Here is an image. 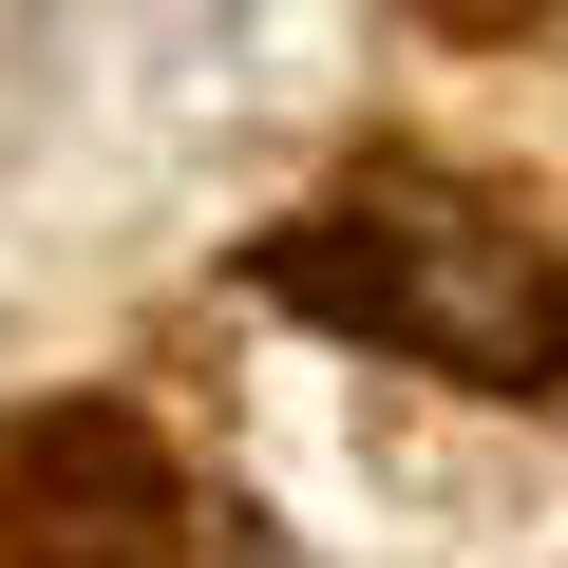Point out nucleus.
Wrapping results in <instances>:
<instances>
[{"instance_id": "nucleus-3", "label": "nucleus", "mask_w": 568, "mask_h": 568, "mask_svg": "<svg viewBox=\"0 0 568 568\" xmlns=\"http://www.w3.org/2000/svg\"><path fill=\"white\" fill-rule=\"evenodd\" d=\"M436 39H511V20H549V0H417Z\"/></svg>"}, {"instance_id": "nucleus-2", "label": "nucleus", "mask_w": 568, "mask_h": 568, "mask_svg": "<svg viewBox=\"0 0 568 568\" xmlns=\"http://www.w3.org/2000/svg\"><path fill=\"white\" fill-rule=\"evenodd\" d=\"M0 568H190V474L133 398H39L0 436Z\"/></svg>"}, {"instance_id": "nucleus-1", "label": "nucleus", "mask_w": 568, "mask_h": 568, "mask_svg": "<svg viewBox=\"0 0 568 568\" xmlns=\"http://www.w3.org/2000/svg\"><path fill=\"white\" fill-rule=\"evenodd\" d=\"M265 304H304L342 342H398V361H436L474 398L568 379V265L455 171H379V190H342L304 227H265Z\"/></svg>"}]
</instances>
